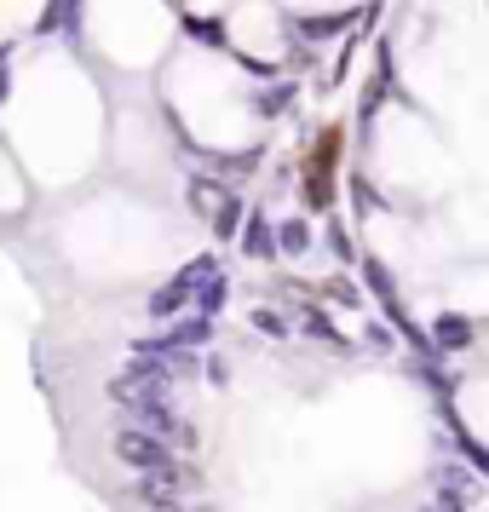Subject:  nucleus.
Instances as JSON below:
<instances>
[{
	"label": "nucleus",
	"mask_w": 489,
	"mask_h": 512,
	"mask_svg": "<svg viewBox=\"0 0 489 512\" xmlns=\"http://www.w3.org/2000/svg\"><path fill=\"white\" fill-rule=\"evenodd\" d=\"M12 58H18V47L6 41V47H0V104L12 98Z\"/></svg>",
	"instance_id": "nucleus-14"
},
{
	"label": "nucleus",
	"mask_w": 489,
	"mask_h": 512,
	"mask_svg": "<svg viewBox=\"0 0 489 512\" xmlns=\"http://www.w3.org/2000/svg\"><path fill=\"white\" fill-rule=\"evenodd\" d=\"M420 512H472V507H449V501H426Z\"/></svg>",
	"instance_id": "nucleus-15"
},
{
	"label": "nucleus",
	"mask_w": 489,
	"mask_h": 512,
	"mask_svg": "<svg viewBox=\"0 0 489 512\" xmlns=\"http://www.w3.org/2000/svg\"><path fill=\"white\" fill-rule=\"evenodd\" d=\"M294 35H311V41H334V35H346L351 29V12H323V18H294Z\"/></svg>",
	"instance_id": "nucleus-9"
},
{
	"label": "nucleus",
	"mask_w": 489,
	"mask_h": 512,
	"mask_svg": "<svg viewBox=\"0 0 489 512\" xmlns=\"http://www.w3.org/2000/svg\"><path fill=\"white\" fill-rule=\"evenodd\" d=\"M432 489H438V501H449V507H478L484 501V478L461 461H432Z\"/></svg>",
	"instance_id": "nucleus-6"
},
{
	"label": "nucleus",
	"mask_w": 489,
	"mask_h": 512,
	"mask_svg": "<svg viewBox=\"0 0 489 512\" xmlns=\"http://www.w3.org/2000/svg\"><path fill=\"white\" fill-rule=\"evenodd\" d=\"M190 41H202V47H225V24L219 18H185Z\"/></svg>",
	"instance_id": "nucleus-13"
},
{
	"label": "nucleus",
	"mask_w": 489,
	"mask_h": 512,
	"mask_svg": "<svg viewBox=\"0 0 489 512\" xmlns=\"http://www.w3.org/2000/svg\"><path fill=\"white\" fill-rule=\"evenodd\" d=\"M81 6L87 0H47V12H41V35H52V41H81Z\"/></svg>",
	"instance_id": "nucleus-7"
},
{
	"label": "nucleus",
	"mask_w": 489,
	"mask_h": 512,
	"mask_svg": "<svg viewBox=\"0 0 489 512\" xmlns=\"http://www.w3.org/2000/svg\"><path fill=\"white\" fill-rule=\"evenodd\" d=\"M190 213H196V219H213L219 236H242V202H236L225 185H213L208 173L190 179Z\"/></svg>",
	"instance_id": "nucleus-4"
},
{
	"label": "nucleus",
	"mask_w": 489,
	"mask_h": 512,
	"mask_svg": "<svg viewBox=\"0 0 489 512\" xmlns=\"http://www.w3.org/2000/svg\"><path fill=\"white\" fill-rule=\"evenodd\" d=\"M196 311H208V317H219V311H225V271L196 288Z\"/></svg>",
	"instance_id": "nucleus-12"
},
{
	"label": "nucleus",
	"mask_w": 489,
	"mask_h": 512,
	"mask_svg": "<svg viewBox=\"0 0 489 512\" xmlns=\"http://www.w3.org/2000/svg\"><path fill=\"white\" fill-rule=\"evenodd\" d=\"M208 277H219V259L202 254L190 259L179 277H167L162 288H150V300H144V311H150V323H173V317H185V311H196V288Z\"/></svg>",
	"instance_id": "nucleus-1"
},
{
	"label": "nucleus",
	"mask_w": 489,
	"mask_h": 512,
	"mask_svg": "<svg viewBox=\"0 0 489 512\" xmlns=\"http://www.w3.org/2000/svg\"><path fill=\"white\" fill-rule=\"evenodd\" d=\"M432 340H438L443 351H466V346H472V323H466V317H449V311H443L438 323H432Z\"/></svg>",
	"instance_id": "nucleus-10"
},
{
	"label": "nucleus",
	"mask_w": 489,
	"mask_h": 512,
	"mask_svg": "<svg viewBox=\"0 0 489 512\" xmlns=\"http://www.w3.org/2000/svg\"><path fill=\"white\" fill-rule=\"evenodd\" d=\"M219 334V317H208V311H185V317H173V323H162V334H150V340H139V357H179V351H202Z\"/></svg>",
	"instance_id": "nucleus-2"
},
{
	"label": "nucleus",
	"mask_w": 489,
	"mask_h": 512,
	"mask_svg": "<svg viewBox=\"0 0 489 512\" xmlns=\"http://www.w3.org/2000/svg\"><path fill=\"white\" fill-rule=\"evenodd\" d=\"M185 484H190V472L179 466V455H173L167 466H150V472L133 478V501H139L144 512H162V507H173V501L185 495Z\"/></svg>",
	"instance_id": "nucleus-5"
},
{
	"label": "nucleus",
	"mask_w": 489,
	"mask_h": 512,
	"mask_svg": "<svg viewBox=\"0 0 489 512\" xmlns=\"http://www.w3.org/2000/svg\"><path fill=\"white\" fill-rule=\"evenodd\" d=\"M277 248L282 254H305V248H311V225H305V219H282L277 225Z\"/></svg>",
	"instance_id": "nucleus-11"
},
{
	"label": "nucleus",
	"mask_w": 489,
	"mask_h": 512,
	"mask_svg": "<svg viewBox=\"0 0 489 512\" xmlns=\"http://www.w3.org/2000/svg\"><path fill=\"white\" fill-rule=\"evenodd\" d=\"M242 254H248V259H277L282 254V248H277V225L254 213V225H242Z\"/></svg>",
	"instance_id": "nucleus-8"
},
{
	"label": "nucleus",
	"mask_w": 489,
	"mask_h": 512,
	"mask_svg": "<svg viewBox=\"0 0 489 512\" xmlns=\"http://www.w3.org/2000/svg\"><path fill=\"white\" fill-rule=\"evenodd\" d=\"M110 455H116L121 466H133V472H150V466H167L173 461V438H162V432H150V426H121L116 438H110Z\"/></svg>",
	"instance_id": "nucleus-3"
}]
</instances>
